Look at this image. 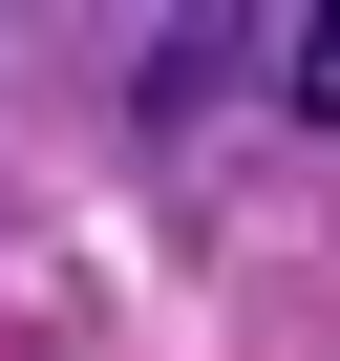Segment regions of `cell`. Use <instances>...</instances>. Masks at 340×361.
Instances as JSON below:
<instances>
[{
	"label": "cell",
	"instance_id": "6da1fadb",
	"mask_svg": "<svg viewBox=\"0 0 340 361\" xmlns=\"http://www.w3.org/2000/svg\"><path fill=\"white\" fill-rule=\"evenodd\" d=\"M107 43H128V128H213V106H277L298 0H107Z\"/></svg>",
	"mask_w": 340,
	"mask_h": 361
},
{
	"label": "cell",
	"instance_id": "7a4b0ae2",
	"mask_svg": "<svg viewBox=\"0 0 340 361\" xmlns=\"http://www.w3.org/2000/svg\"><path fill=\"white\" fill-rule=\"evenodd\" d=\"M277 106H298V128H340V0H298V43H277Z\"/></svg>",
	"mask_w": 340,
	"mask_h": 361
}]
</instances>
